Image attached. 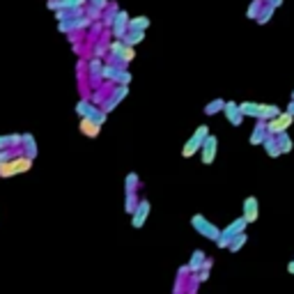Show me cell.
I'll return each mask as SVG.
<instances>
[{
  "instance_id": "cell-30",
  "label": "cell",
  "mask_w": 294,
  "mask_h": 294,
  "mask_svg": "<svg viewBox=\"0 0 294 294\" xmlns=\"http://www.w3.org/2000/svg\"><path fill=\"white\" fill-rule=\"evenodd\" d=\"M271 14H273V5H267V7H264V12L260 16H257V21L260 23H267L269 21V19H271Z\"/></svg>"
},
{
  "instance_id": "cell-9",
  "label": "cell",
  "mask_w": 294,
  "mask_h": 294,
  "mask_svg": "<svg viewBox=\"0 0 294 294\" xmlns=\"http://www.w3.org/2000/svg\"><path fill=\"white\" fill-rule=\"evenodd\" d=\"M223 113H226L227 122H230L232 127H242L244 113L239 111V104H234V101H226V108H223Z\"/></svg>"
},
{
  "instance_id": "cell-26",
  "label": "cell",
  "mask_w": 294,
  "mask_h": 294,
  "mask_svg": "<svg viewBox=\"0 0 294 294\" xmlns=\"http://www.w3.org/2000/svg\"><path fill=\"white\" fill-rule=\"evenodd\" d=\"M124 51H127V44H124L122 39H120V42H113V44H111V53H113L117 60H120V55H122Z\"/></svg>"
},
{
  "instance_id": "cell-25",
  "label": "cell",
  "mask_w": 294,
  "mask_h": 294,
  "mask_svg": "<svg viewBox=\"0 0 294 294\" xmlns=\"http://www.w3.org/2000/svg\"><path fill=\"white\" fill-rule=\"evenodd\" d=\"M138 203H140V200H138V193H127V204H124V207H127L129 214H134V211H136Z\"/></svg>"
},
{
  "instance_id": "cell-2",
  "label": "cell",
  "mask_w": 294,
  "mask_h": 294,
  "mask_svg": "<svg viewBox=\"0 0 294 294\" xmlns=\"http://www.w3.org/2000/svg\"><path fill=\"white\" fill-rule=\"evenodd\" d=\"M246 226H249V223H246V219H244V216L234 219L230 226H226L223 230H221L219 239H216V246H219V249H227V246H230V242H232L237 234L246 232Z\"/></svg>"
},
{
  "instance_id": "cell-14",
  "label": "cell",
  "mask_w": 294,
  "mask_h": 294,
  "mask_svg": "<svg viewBox=\"0 0 294 294\" xmlns=\"http://www.w3.org/2000/svg\"><path fill=\"white\" fill-rule=\"evenodd\" d=\"M78 129H81V134L88 138H97L99 131H101V127H99L94 120H90V117H81V124H78Z\"/></svg>"
},
{
  "instance_id": "cell-33",
  "label": "cell",
  "mask_w": 294,
  "mask_h": 294,
  "mask_svg": "<svg viewBox=\"0 0 294 294\" xmlns=\"http://www.w3.org/2000/svg\"><path fill=\"white\" fill-rule=\"evenodd\" d=\"M209 271H211V269H200V273H196L198 280H200V283H204V280L209 278Z\"/></svg>"
},
{
  "instance_id": "cell-13",
  "label": "cell",
  "mask_w": 294,
  "mask_h": 294,
  "mask_svg": "<svg viewBox=\"0 0 294 294\" xmlns=\"http://www.w3.org/2000/svg\"><path fill=\"white\" fill-rule=\"evenodd\" d=\"M239 111L244 113V117H255V120H262L264 113V104H255V101H246V104H239Z\"/></svg>"
},
{
  "instance_id": "cell-17",
  "label": "cell",
  "mask_w": 294,
  "mask_h": 294,
  "mask_svg": "<svg viewBox=\"0 0 294 294\" xmlns=\"http://www.w3.org/2000/svg\"><path fill=\"white\" fill-rule=\"evenodd\" d=\"M129 16L124 14V12H120V14L115 16V25H113V32H115V37H124V32L129 30Z\"/></svg>"
},
{
  "instance_id": "cell-16",
  "label": "cell",
  "mask_w": 294,
  "mask_h": 294,
  "mask_svg": "<svg viewBox=\"0 0 294 294\" xmlns=\"http://www.w3.org/2000/svg\"><path fill=\"white\" fill-rule=\"evenodd\" d=\"M262 147H264V152H267V157H271V158H276V157L283 154V152H280L278 140H276V136H267V138H264Z\"/></svg>"
},
{
  "instance_id": "cell-15",
  "label": "cell",
  "mask_w": 294,
  "mask_h": 294,
  "mask_svg": "<svg viewBox=\"0 0 294 294\" xmlns=\"http://www.w3.org/2000/svg\"><path fill=\"white\" fill-rule=\"evenodd\" d=\"M267 136H269V134H267V122L257 120L255 129H253V134H250V145H262Z\"/></svg>"
},
{
  "instance_id": "cell-19",
  "label": "cell",
  "mask_w": 294,
  "mask_h": 294,
  "mask_svg": "<svg viewBox=\"0 0 294 294\" xmlns=\"http://www.w3.org/2000/svg\"><path fill=\"white\" fill-rule=\"evenodd\" d=\"M138 184H140V177H138V173H129L127 180H124V189H127V193H136Z\"/></svg>"
},
{
  "instance_id": "cell-32",
  "label": "cell",
  "mask_w": 294,
  "mask_h": 294,
  "mask_svg": "<svg viewBox=\"0 0 294 294\" xmlns=\"http://www.w3.org/2000/svg\"><path fill=\"white\" fill-rule=\"evenodd\" d=\"M257 12H260V0H255V2L250 5V9H249V16H250V19H255V16H257Z\"/></svg>"
},
{
  "instance_id": "cell-35",
  "label": "cell",
  "mask_w": 294,
  "mask_h": 294,
  "mask_svg": "<svg viewBox=\"0 0 294 294\" xmlns=\"http://www.w3.org/2000/svg\"><path fill=\"white\" fill-rule=\"evenodd\" d=\"M287 271H290V273H292V276H294V260H292V262H290V264H287Z\"/></svg>"
},
{
  "instance_id": "cell-29",
  "label": "cell",
  "mask_w": 294,
  "mask_h": 294,
  "mask_svg": "<svg viewBox=\"0 0 294 294\" xmlns=\"http://www.w3.org/2000/svg\"><path fill=\"white\" fill-rule=\"evenodd\" d=\"M14 147V136H0V152Z\"/></svg>"
},
{
  "instance_id": "cell-21",
  "label": "cell",
  "mask_w": 294,
  "mask_h": 294,
  "mask_svg": "<svg viewBox=\"0 0 294 294\" xmlns=\"http://www.w3.org/2000/svg\"><path fill=\"white\" fill-rule=\"evenodd\" d=\"M226 108V101L223 99H214V101H209V104L204 106V115H216V113H221Z\"/></svg>"
},
{
  "instance_id": "cell-4",
  "label": "cell",
  "mask_w": 294,
  "mask_h": 294,
  "mask_svg": "<svg viewBox=\"0 0 294 294\" xmlns=\"http://www.w3.org/2000/svg\"><path fill=\"white\" fill-rule=\"evenodd\" d=\"M207 136H209V127H204V124H200V127L196 129V134L184 143V150H181V157L184 158H191L196 152H200L203 150V145H204V140H207Z\"/></svg>"
},
{
  "instance_id": "cell-36",
  "label": "cell",
  "mask_w": 294,
  "mask_h": 294,
  "mask_svg": "<svg viewBox=\"0 0 294 294\" xmlns=\"http://www.w3.org/2000/svg\"><path fill=\"white\" fill-rule=\"evenodd\" d=\"M94 2H97V5H101V7L106 5V0H94Z\"/></svg>"
},
{
  "instance_id": "cell-3",
  "label": "cell",
  "mask_w": 294,
  "mask_h": 294,
  "mask_svg": "<svg viewBox=\"0 0 294 294\" xmlns=\"http://www.w3.org/2000/svg\"><path fill=\"white\" fill-rule=\"evenodd\" d=\"M191 227L196 230L200 237H204V239H209V242H214L216 244V239H219V234H221V230L211 221H207L203 216V214H193L191 216Z\"/></svg>"
},
{
  "instance_id": "cell-7",
  "label": "cell",
  "mask_w": 294,
  "mask_h": 294,
  "mask_svg": "<svg viewBox=\"0 0 294 294\" xmlns=\"http://www.w3.org/2000/svg\"><path fill=\"white\" fill-rule=\"evenodd\" d=\"M216 152H219V138L214 136V134H209L203 145V150H200V158H203L204 166H211L216 161Z\"/></svg>"
},
{
  "instance_id": "cell-8",
  "label": "cell",
  "mask_w": 294,
  "mask_h": 294,
  "mask_svg": "<svg viewBox=\"0 0 294 294\" xmlns=\"http://www.w3.org/2000/svg\"><path fill=\"white\" fill-rule=\"evenodd\" d=\"M150 211H152V204H150V200H140L138 203V207H136V211L131 214V226L136 227H143L145 223H147V216H150Z\"/></svg>"
},
{
  "instance_id": "cell-20",
  "label": "cell",
  "mask_w": 294,
  "mask_h": 294,
  "mask_svg": "<svg viewBox=\"0 0 294 294\" xmlns=\"http://www.w3.org/2000/svg\"><path fill=\"white\" fill-rule=\"evenodd\" d=\"M246 242H249V237H246V232H242V234H237L232 242H230V246H227V249H230V253H239V250L246 246Z\"/></svg>"
},
{
  "instance_id": "cell-34",
  "label": "cell",
  "mask_w": 294,
  "mask_h": 294,
  "mask_svg": "<svg viewBox=\"0 0 294 294\" xmlns=\"http://www.w3.org/2000/svg\"><path fill=\"white\" fill-rule=\"evenodd\" d=\"M287 113H290V115H294V99H292V101H290V106H287Z\"/></svg>"
},
{
  "instance_id": "cell-10",
  "label": "cell",
  "mask_w": 294,
  "mask_h": 294,
  "mask_svg": "<svg viewBox=\"0 0 294 294\" xmlns=\"http://www.w3.org/2000/svg\"><path fill=\"white\" fill-rule=\"evenodd\" d=\"M244 219H246V223H255L257 216H260V207H257V198L255 196H249L246 200H244Z\"/></svg>"
},
{
  "instance_id": "cell-28",
  "label": "cell",
  "mask_w": 294,
  "mask_h": 294,
  "mask_svg": "<svg viewBox=\"0 0 294 294\" xmlns=\"http://www.w3.org/2000/svg\"><path fill=\"white\" fill-rule=\"evenodd\" d=\"M16 157H19V154H16L12 147H9V150H2L0 152V163H7V161H12V158H16Z\"/></svg>"
},
{
  "instance_id": "cell-6",
  "label": "cell",
  "mask_w": 294,
  "mask_h": 294,
  "mask_svg": "<svg viewBox=\"0 0 294 294\" xmlns=\"http://www.w3.org/2000/svg\"><path fill=\"white\" fill-rule=\"evenodd\" d=\"M292 122H294V115H290L285 111V113H280L278 117H273V120L267 122V134L269 136H278V134H285L287 129L292 127Z\"/></svg>"
},
{
  "instance_id": "cell-31",
  "label": "cell",
  "mask_w": 294,
  "mask_h": 294,
  "mask_svg": "<svg viewBox=\"0 0 294 294\" xmlns=\"http://www.w3.org/2000/svg\"><path fill=\"white\" fill-rule=\"evenodd\" d=\"M101 71H104V65H101L99 60H92V62H90V74L94 76V78H97V76L101 74Z\"/></svg>"
},
{
  "instance_id": "cell-1",
  "label": "cell",
  "mask_w": 294,
  "mask_h": 294,
  "mask_svg": "<svg viewBox=\"0 0 294 294\" xmlns=\"http://www.w3.org/2000/svg\"><path fill=\"white\" fill-rule=\"evenodd\" d=\"M30 168H32V158L19 154V157L7 161V163H0V180H9V177L23 175V173H28Z\"/></svg>"
},
{
  "instance_id": "cell-24",
  "label": "cell",
  "mask_w": 294,
  "mask_h": 294,
  "mask_svg": "<svg viewBox=\"0 0 294 294\" xmlns=\"http://www.w3.org/2000/svg\"><path fill=\"white\" fill-rule=\"evenodd\" d=\"M145 37V32H136V30H129V35L124 37V44L127 46H134V44H140Z\"/></svg>"
},
{
  "instance_id": "cell-11",
  "label": "cell",
  "mask_w": 294,
  "mask_h": 294,
  "mask_svg": "<svg viewBox=\"0 0 294 294\" xmlns=\"http://www.w3.org/2000/svg\"><path fill=\"white\" fill-rule=\"evenodd\" d=\"M21 152H23V157L35 161V157H37V143H35V136H32V134H23L21 136Z\"/></svg>"
},
{
  "instance_id": "cell-23",
  "label": "cell",
  "mask_w": 294,
  "mask_h": 294,
  "mask_svg": "<svg viewBox=\"0 0 294 294\" xmlns=\"http://www.w3.org/2000/svg\"><path fill=\"white\" fill-rule=\"evenodd\" d=\"M150 25V19H145V16H140V19H131L129 21V30H136V32H145V28Z\"/></svg>"
},
{
  "instance_id": "cell-18",
  "label": "cell",
  "mask_w": 294,
  "mask_h": 294,
  "mask_svg": "<svg viewBox=\"0 0 294 294\" xmlns=\"http://www.w3.org/2000/svg\"><path fill=\"white\" fill-rule=\"evenodd\" d=\"M276 140H278V145H280V152H283V154H290V152L294 150V143H292V138H290V134H278V136H276Z\"/></svg>"
},
{
  "instance_id": "cell-27",
  "label": "cell",
  "mask_w": 294,
  "mask_h": 294,
  "mask_svg": "<svg viewBox=\"0 0 294 294\" xmlns=\"http://www.w3.org/2000/svg\"><path fill=\"white\" fill-rule=\"evenodd\" d=\"M129 81H131V74H129L127 69H120L117 76H115V83L117 85H129Z\"/></svg>"
},
{
  "instance_id": "cell-5",
  "label": "cell",
  "mask_w": 294,
  "mask_h": 294,
  "mask_svg": "<svg viewBox=\"0 0 294 294\" xmlns=\"http://www.w3.org/2000/svg\"><path fill=\"white\" fill-rule=\"evenodd\" d=\"M76 113H78V117H90V120H94L99 127H104L106 117H108V113H104V108H97L94 104L85 101V99H81V101L76 104Z\"/></svg>"
},
{
  "instance_id": "cell-12",
  "label": "cell",
  "mask_w": 294,
  "mask_h": 294,
  "mask_svg": "<svg viewBox=\"0 0 294 294\" xmlns=\"http://www.w3.org/2000/svg\"><path fill=\"white\" fill-rule=\"evenodd\" d=\"M204 260H207V255H204V250L203 249H196L193 253H191V260H189V273H200V269H203V264H204Z\"/></svg>"
},
{
  "instance_id": "cell-22",
  "label": "cell",
  "mask_w": 294,
  "mask_h": 294,
  "mask_svg": "<svg viewBox=\"0 0 294 294\" xmlns=\"http://www.w3.org/2000/svg\"><path fill=\"white\" fill-rule=\"evenodd\" d=\"M280 113H283V111H280V108H278V106H276V104H264L262 120H264V122H269V120H273V117H278Z\"/></svg>"
}]
</instances>
